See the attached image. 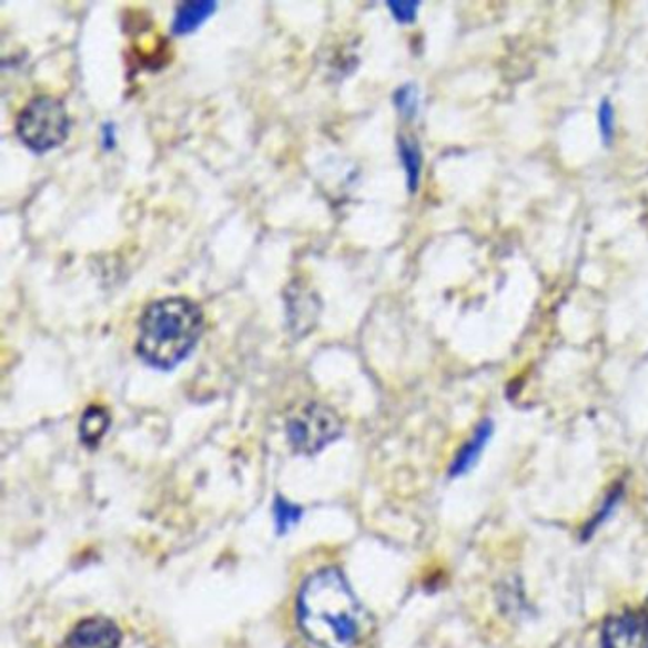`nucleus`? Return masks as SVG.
Here are the masks:
<instances>
[{
	"instance_id": "10",
	"label": "nucleus",
	"mask_w": 648,
	"mask_h": 648,
	"mask_svg": "<svg viewBox=\"0 0 648 648\" xmlns=\"http://www.w3.org/2000/svg\"><path fill=\"white\" fill-rule=\"evenodd\" d=\"M397 151H399V160L404 165L405 178H407V186L411 192H417L421 185V175H423V153L417 141L411 140L402 135L397 141Z\"/></svg>"
},
{
	"instance_id": "7",
	"label": "nucleus",
	"mask_w": 648,
	"mask_h": 648,
	"mask_svg": "<svg viewBox=\"0 0 648 648\" xmlns=\"http://www.w3.org/2000/svg\"><path fill=\"white\" fill-rule=\"evenodd\" d=\"M495 434V424L490 418H484L477 424L468 442L457 450V455L450 463L449 474L453 477H460L476 468L477 460L484 455L485 447L489 445L490 437Z\"/></svg>"
},
{
	"instance_id": "1",
	"label": "nucleus",
	"mask_w": 648,
	"mask_h": 648,
	"mask_svg": "<svg viewBox=\"0 0 648 648\" xmlns=\"http://www.w3.org/2000/svg\"><path fill=\"white\" fill-rule=\"evenodd\" d=\"M297 620L320 648H352L364 636L367 615L343 573L325 567L308 576L297 597Z\"/></svg>"
},
{
	"instance_id": "17",
	"label": "nucleus",
	"mask_w": 648,
	"mask_h": 648,
	"mask_svg": "<svg viewBox=\"0 0 648 648\" xmlns=\"http://www.w3.org/2000/svg\"><path fill=\"white\" fill-rule=\"evenodd\" d=\"M647 618H648V605H647Z\"/></svg>"
},
{
	"instance_id": "12",
	"label": "nucleus",
	"mask_w": 648,
	"mask_h": 648,
	"mask_svg": "<svg viewBox=\"0 0 648 648\" xmlns=\"http://www.w3.org/2000/svg\"><path fill=\"white\" fill-rule=\"evenodd\" d=\"M303 514L305 512H303L301 506L285 500L284 496H279L276 503L272 506V516H274L276 530H279L280 535H285L287 530H292L301 522Z\"/></svg>"
},
{
	"instance_id": "4",
	"label": "nucleus",
	"mask_w": 648,
	"mask_h": 648,
	"mask_svg": "<svg viewBox=\"0 0 648 648\" xmlns=\"http://www.w3.org/2000/svg\"><path fill=\"white\" fill-rule=\"evenodd\" d=\"M343 432L337 413L327 405L312 402L297 411L287 423V437L293 449L303 455H316L335 442Z\"/></svg>"
},
{
	"instance_id": "13",
	"label": "nucleus",
	"mask_w": 648,
	"mask_h": 648,
	"mask_svg": "<svg viewBox=\"0 0 648 648\" xmlns=\"http://www.w3.org/2000/svg\"><path fill=\"white\" fill-rule=\"evenodd\" d=\"M597 132L603 145L610 146L616 140V109L609 98H603L597 105Z\"/></svg>"
},
{
	"instance_id": "9",
	"label": "nucleus",
	"mask_w": 648,
	"mask_h": 648,
	"mask_svg": "<svg viewBox=\"0 0 648 648\" xmlns=\"http://www.w3.org/2000/svg\"><path fill=\"white\" fill-rule=\"evenodd\" d=\"M109 424H111V418H109V413L103 407H98V405L88 407L82 418H80L79 432L82 444L88 445V447H95L109 431Z\"/></svg>"
},
{
	"instance_id": "8",
	"label": "nucleus",
	"mask_w": 648,
	"mask_h": 648,
	"mask_svg": "<svg viewBox=\"0 0 648 648\" xmlns=\"http://www.w3.org/2000/svg\"><path fill=\"white\" fill-rule=\"evenodd\" d=\"M318 311L320 301L314 293L308 292L305 287L293 290L292 285V297L287 303V312H290L292 327L297 331L298 335H303L311 325H314Z\"/></svg>"
},
{
	"instance_id": "11",
	"label": "nucleus",
	"mask_w": 648,
	"mask_h": 648,
	"mask_svg": "<svg viewBox=\"0 0 648 648\" xmlns=\"http://www.w3.org/2000/svg\"><path fill=\"white\" fill-rule=\"evenodd\" d=\"M213 10H215V4L210 0L181 4L175 13V20H173V31L178 34L191 33L192 29L199 27Z\"/></svg>"
},
{
	"instance_id": "16",
	"label": "nucleus",
	"mask_w": 648,
	"mask_h": 648,
	"mask_svg": "<svg viewBox=\"0 0 648 648\" xmlns=\"http://www.w3.org/2000/svg\"><path fill=\"white\" fill-rule=\"evenodd\" d=\"M618 498H620V490H618V493H612V495H610L609 498H607V503H605V506H603L601 512L597 514L596 519H594V522L589 523L588 529H586V533H584V536H586V538H588L589 535H594V530H596L597 527L601 525V523H605V519H607V517H609L610 514H612V509L616 508V503H618Z\"/></svg>"
},
{
	"instance_id": "2",
	"label": "nucleus",
	"mask_w": 648,
	"mask_h": 648,
	"mask_svg": "<svg viewBox=\"0 0 648 648\" xmlns=\"http://www.w3.org/2000/svg\"><path fill=\"white\" fill-rule=\"evenodd\" d=\"M202 331L204 316L191 298H160L141 314L138 354L145 364L172 369L191 354Z\"/></svg>"
},
{
	"instance_id": "3",
	"label": "nucleus",
	"mask_w": 648,
	"mask_h": 648,
	"mask_svg": "<svg viewBox=\"0 0 648 648\" xmlns=\"http://www.w3.org/2000/svg\"><path fill=\"white\" fill-rule=\"evenodd\" d=\"M20 140L37 153L63 143L69 133V117L60 100L40 95L29 101L16 120Z\"/></svg>"
},
{
	"instance_id": "15",
	"label": "nucleus",
	"mask_w": 648,
	"mask_h": 648,
	"mask_svg": "<svg viewBox=\"0 0 648 648\" xmlns=\"http://www.w3.org/2000/svg\"><path fill=\"white\" fill-rule=\"evenodd\" d=\"M392 16L396 18L399 23H413L417 20V12L421 4L418 2H409V0H396V2H388Z\"/></svg>"
},
{
	"instance_id": "14",
	"label": "nucleus",
	"mask_w": 648,
	"mask_h": 648,
	"mask_svg": "<svg viewBox=\"0 0 648 648\" xmlns=\"http://www.w3.org/2000/svg\"><path fill=\"white\" fill-rule=\"evenodd\" d=\"M394 103L397 111L404 114L405 119H413L418 113V90L413 84H405L394 93Z\"/></svg>"
},
{
	"instance_id": "5",
	"label": "nucleus",
	"mask_w": 648,
	"mask_h": 648,
	"mask_svg": "<svg viewBox=\"0 0 648 648\" xmlns=\"http://www.w3.org/2000/svg\"><path fill=\"white\" fill-rule=\"evenodd\" d=\"M601 648H648V618L641 612L609 616L603 626Z\"/></svg>"
},
{
	"instance_id": "6",
	"label": "nucleus",
	"mask_w": 648,
	"mask_h": 648,
	"mask_svg": "<svg viewBox=\"0 0 648 648\" xmlns=\"http://www.w3.org/2000/svg\"><path fill=\"white\" fill-rule=\"evenodd\" d=\"M120 642L119 626L103 616H93L77 624L67 639V648H120Z\"/></svg>"
}]
</instances>
